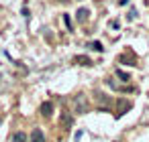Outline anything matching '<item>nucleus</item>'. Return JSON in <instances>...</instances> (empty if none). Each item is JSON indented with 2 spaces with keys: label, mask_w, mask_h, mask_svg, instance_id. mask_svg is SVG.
Returning <instances> with one entry per match:
<instances>
[{
  "label": "nucleus",
  "mask_w": 149,
  "mask_h": 142,
  "mask_svg": "<svg viewBox=\"0 0 149 142\" xmlns=\"http://www.w3.org/2000/svg\"><path fill=\"white\" fill-rule=\"evenodd\" d=\"M72 104H74V112H76V114H86L88 108H90V106H88V97H86L84 93H78Z\"/></svg>",
  "instance_id": "f257e3e1"
},
{
  "label": "nucleus",
  "mask_w": 149,
  "mask_h": 142,
  "mask_svg": "<svg viewBox=\"0 0 149 142\" xmlns=\"http://www.w3.org/2000/svg\"><path fill=\"white\" fill-rule=\"evenodd\" d=\"M133 108V104H131V99H125V97H118V102H116V118L118 116H125L129 110Z\"/></svg>",
  "instance_id": "f03ea898"
},
{
  "label": "nucleus",
  "mask_w": 149,
  "mask_h": 142,
  "mask_svg": "<svg viewBox=\"0 0 149 142\" xmlns=\"http://www.w3.org/2000/svg\"><path fill=\"white\" fill-rule=\"evenodd\" d=\"M39 112H41V116L49 118V116L53 114V102H43V104L39 106Z\"/></svg>",
  "instance_id": "7ed1b4c3"
},
{
  "label": "nucleus",
  "mask_w": 149,
  "mask_h": 142,
  "mask_svg": "<svg viewBox=\"0 0 149 142\" xmlns=\"http://www.w3.org/2000/svg\"><path fill=\"white\" fill-rule=\"evenodd\" d=\"M59 124H61L63 128H70V126L74 124V118L70 116V112H68V110H63V112H61V116H59Z\"/></svg>",
  "instance_id": "20e7f679"
},
{
  "label": "nucleus",
  "mask_w": 149,
  "mask_h": 142,
  "mask_svg": "<svg viewBox=\"0 0 149 142\" xmlns=\"http://www.w3.org/2000/svg\"><path fill=\"white\" fill-rule=\"evenodd\" d=\"M31 142H45V134H43L41 128H35L31 132Z\"/></svg>",
  "instance_id": "39448f33"
},
{
  "label": "nucleus",
  "mask_w": 149,
  "mask_h": 142,
  "mask_svg": "<svg viewBox=\"0 0 149 142\" xmlns=\"http://www.w3.org/2000/svg\"><path fill=\"white\" fill-rule=\"evenodd\" d=\"M118 63H125V65H131V67H133V65L137 63V59H133V57H129V55L125 53V55H118Z\"/></svg>",
  "instance_id": "423d86ee"
},
{
  "label": "nucleus",
  "mask_w": 149,
  "mask_h": 142,
  "mask_svg": "<svg viewBox=\"0 0 149 142\" xmlns=\"http://www.w3.org/2000/svg\"><path fill=\"white\" fill-rule=\"evenodd\" d=\"M13 142H27V134H25L23 130H17V132L13 134Z\"/></svg>",
  "instance_id": "0eeeda50"
},
{
  "label": "nucleus",
  "mask_w": 149,
  "mask_h": 142,
  "mask_svg": "<svg viewBox=\"0 0 149 142\" xmlns=\"http://www.w3.org/2000/svg\"><path fill=\"white\" fill-rule=\"evenodd\" d=\"M88 14H90V10H88V8H80V10H78V14H76L78 23H84V21L88 19Z\"/></svg>",
  "instance_id": "6e6552de"
},
{
  "label": "nucleus",
  "mask_w": 149,
  "mask_h": 142,
  "mask_svg": "<svg viewBox=\"0 0 149 142\" xmlns=\"http://www.w3.org/2000/svg\"><path fill=\"white\" fill-rule=\"evenodd\" d=\"M74 63H78V65H92V61L88 57H84V55H76L74 57Z\"/></svg>",
  "instance_id": "1a4fd4ad"
},
{
  "label": "nucleus",
  "mask_w": 149,
  "mask_h": 142,
  "mask_svg": "<svg viewBox=\"0 0 149 142\" xmlns=\"http://www.w3.org/2000/svg\"><path fill=\"white\" fill-rule=\"evenodd\" d=\"M96 99H98L100 104H104V106H108V104H110V97H108L106 93H98V95H96Z\"/></svg>",
  "instance_id": "9d476101"
},
{
  "label": "nucleus",
  "mask_w": 149,
  "mask_h": 142,
  "mask_svg": "<svg viewBox=\"0 0 149 142\" xmlns=\"http://www.w3.org/2000/svg\"><path fill=\"white\" fill-rule=\"evenodd\" d=\"M116 75L120 77V81H129V79H131V77H129V73H125L123 69H116Z\"/></svg>",
  "instance_id": "9b49d317"
},
{
  "label": "nucleus",
  "mask_w": 149,
  "mask_h": 142,
  "mask_svg": "<svg viewBox=\"0 0 149 142\" xmlns=\"http://www.w3.org/2000/svg\"><path fill=\"white\" fill-rule=\"evenodd\" d=\"M63 23H65L68 31H74V25H72V21H70V14H63Z\"/></svg>",
  "instance_id": "f8f14e48"
},
{
  "label": "nucleus",
  "mask_w": 149,
  "mask_h": 142,
  "mask_svg": "<svg viewBox=\"0 0 149 142\" xmlns=\"http://www.w3.org/2000/svg\"><path fill=\"white\" fill-rule=\"evenodd\" d=\"M88 47H92L94 51H104V47H102V43H98V41H94V43H90Z\"/></svg>",
  "instance_id": "ddd939ff"
},
{
  "label": "nucleus",
  "mask_w": 149,
  "mask_h": 142,
  "mask_svg": "<svg viewBox=\"0 0 149 142\" xmlns=\"http://www.w3.org/2000/svg\"><path fill=\"white\" fill-rule=\"evenodd\" d=\"M135 16H137V10H131V12H129V14H127V21H133V19H135Z\"/></svg>",
  "instance_id": "4468645a"
},
{
  "label": "nucleus",
  "mask_w": 149,
  "mask_h": 142,
  "mask_svg": "<svg viewBox=\"0 0 149 142\" xmlns=\"http://www.w3.org/2000/svg\"><path fill=\"white\" fill-rule=\"evenodd\" d=\"M110 27H112L114 31H118V29H120V23H118V21H112V23H110Z\"/></svg>",
  "instance_id": "2eb2a0df"
}]
</instances>
